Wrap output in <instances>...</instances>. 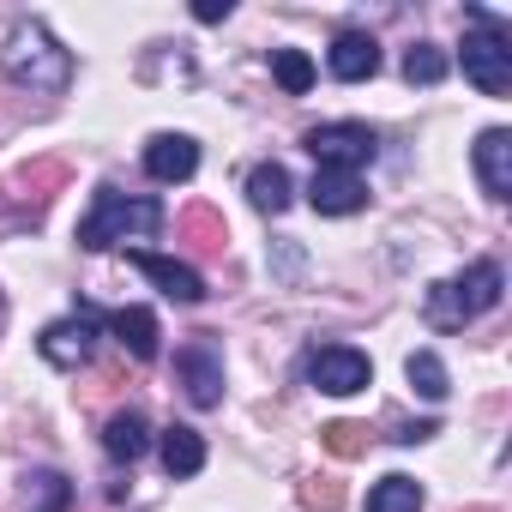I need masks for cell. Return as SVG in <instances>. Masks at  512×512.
<instances>
[{"label": "cell", "mask_w": 512, "mask_h": 512, "mask_svg": "<svg viewBox=\"0 0 512 512\" xmlns=\"http://www.w3.org/2000/svg\"><path fill=\"white\" fill-rule=\"evenodd\" d=\"M157 229H163V205H157L151 193L127 199V193H115V187H97L91 211L79 217V247L103 253V247H115V241H145V235H157Z\"/></svg>", "instance_id": "obj_1"}, {"label": "cell", "mask_w": 512, "mask_h": 512, "mask_svg": "<svg viewBox=\"0 0 512 512\" xmlns=\"http://www.w3.org/2000/svg\"><path fill=\"white\" fill-rule=\"evenodd\" d=\"M500 290H506V272L494 260H476L470 272H458L452 284H434L428 290V326L434 332H458L464 320H482L488 308H500Z\"/></svg>", "instance_id": "obj_2"}, {"label": "cell", "mask_w": 512, "mask_h": 512, "mask_svg": "<svg viewBox=\"0 0 512 512\" xmlns=\"http://www.w3.org/2000/svg\"><path fill=\"white\" fill-rule=\"evenodd\" d=\"M0 67H7L13 85L43 91V97H55V91L73 85V55H67L43 25H19V31L7 37V55H0Z\"/></svg>", "instance_id": "obj_3"}, {"label": "cell", "mask_w": 512, "mask_h": 512, "mask_svg": "<svg viewBox=\"0 0 512 512\" xmlns=\"http://www.w3.org/2000/svg\"><path fill=\"white\" fill-rule=\"evenodd\" d=\"M476 37H464V79L482 91V97H506L512 91V37L500 19L476 13Z\"/></svg>", "instance_id": "obj_4"}, {"label": "cell", "mask_w": 512, "mask_h": 512, "mask_svg": "<svg viewBox=\"0 0 512 512\" xmlns=\"http://www.w3.org/2000/svg\"><path fill=\"white\" fill-rule=\"evenodd\" d=\"M302 145L314 151L320 169H350V175H356L362 163H374V151H380V139H374L368 121H326V127H308Z\"/></svg>", "instance_id": "obj_5"}, {"label": "cell", "mask_w": 512, "mask_h": 512, "mask_svg": "<svg viewBox=\"0 0 512 512\" xmlns=\"http://www.w3.org/2000/svg\"><path fill=\"white\" fill-rule=\"evenodd\" d=\"M308 380L332 398H350V392L374 386V362L350 344H320V350H308Z\"/></svg>", "instance_id": "obj_6"}, {"label": "cell", "mask_w": 512, "mask_h": 512, "mask_svg": "<svg viewBox=\"0 0 512 512\" xmlns=\"http://www.w3.org/2000/svg\"><path fill=\"white\" fill-rule=\"evenodd\" d=\"M37 350H43V362H55V368H85L91 350H97V314H73V320L43 326Z\"/></svg>", "instance_id": "obj_7"}, {"label": "cell", "mask_w": 512, "mask_h": 512, "mask_svg": "<svg viewBox=\"0 0 512 512\" xmlns=\"http://www.w3.org/2000/svg\"><path fill=\"white\" fill-rule=\"evenodd\" d=\"M127 260L169 296V302H181V308H193V302H205V278L187 266V260H169V253H145V247H133Z\"/></svg>", "instance_id": "obj_8"}, {"label": "cell", "mask_w": 512, "mask_h": 512, "mask_svg": "<svg viewBox=\"0 0 512 512\" xmlns=\"http://www.w3.org/2000/svg\"><path fill=\"white\" fill-rule=\"evenodd\" d=\"M175 374H181L193 410H217V404H223V356H217L211 344H187V350L175 356Z\"/></svg>", "instance_id": "obj_9"}, {"label": "cell", "mask_w": 512, "mask_h": 512, "mask_svg": "<svg viewBox=\"0 0 512 512\" xmlns=\"http://www.w3.org/2000/svg\"><path fill=\"white\" fill-rule=\"evenodd\" d=\"M326 67H332V79L362 85V79H374V73H380V43H374L368 31H338V37H332V49H326Z\"/></svg>", "instance_id": "obj_10"}, {"label": "cell", "mask_w": 512, "mask_h": 512, "mask_svg": "<svg viewBox=\"0 0 512 512\" xmlns=\"http://www.w3.org/2000/svg\"><path fill=\"white\" fill-rule=\"evenodd\" d=\"M308 199H314L320 217H350V211L368 205V187H362V175H350V169H314Z\"/></svg>", "instance_id": "obj_11"}, {"label": "cell", "mask_w": 512, "mask_h": 512, "mask_svg": "<svg viewBox=\"0 0 512 512\" xmlns=\"http://www.w3.org/2000/svg\"><path fill=\"white\" fill-rule=\"evenodd\" d=\"M476 181L488 199H512V133L506 127H488L476 139Z\"/></svg>", "instance_id": "obj_12"}, {"label": "cell", "mask_w": 512, "mask_h": 512, "mask_svg": "<svg viewBox=\"0 0 512 512\" xmlns=\"http://www.w3.org/2000/svg\"><path fill=\"white\" fill-rule=\"evenodd\" d=\"M193 169H199V145L187 133H157L145 145V175L151 181H187Z\"/></svg>", "instance_id": "obj_13"}, {"label": "cell", "mask_w": 512, "mask_h": 512, "mask_svg": "<svg viewBox=\"0 0 512 512\" xmlns=\"http://www.w3.org/2000/svg\"><path fill=\"white\" fill-rule=\"evenodd\" d=\"M103 452H109L115 464H139V458L151 452V422H145L139 410H115V416L103 422Z\"/></svg>", "instance_id": "obj_14"}, {"label": "cell", "mask_w": 512, "mask_h": 512, "mask_svg": "<svg viewBox=\"0 0 512 512\" xmlns=\"http://www.w3.org/2000/svg\"><path fill=\"white\" fill-rule=\"evenodd\" d=\"M163 470H169L175 482H187V476L205 470V440H199V428H187V422L163 428Z\"/></svg>", "instance_id": "obj_15"}, {"label": "cell", "mask_w": 512, "mask_h": 512, "mask_svg": "<svg viewBox=\"0 0 512 512\" xmlns=\"http://www.w3.org/2000/svg\"><path fill=\"white\" fill-rule=\"evenodd\" d=\"M290 193H296V181H290V169L284 163H253V175H247V199H253V211H284L290 205Z\"/></svg>", "instance_id": "obj_16"}, {"label": "cell", "mask_w": 512, "mask_h": 512, "mask_svg": "<svg viewBox=\"0 0 512 512\" xmlns=\"http://www.w3.org/2000/svg\"><path fill=\"white\" fill-rule=\"evenodd\" d=\"M109 326H115V338L127 344L133 362H157V314L151 308H121Z\"/></svg>", "instance_id": "obj_17"}, {"label": "cell", "mask_w": 512, "mask_h": 512, "mask_svg": "<svg viewBox=\"0 0 512 512\" xmlns=\"http://www.w3.org/2000/svg\"><path fill=\"white\" fill-rule=\"evenodd\" d=\"M368 512H422V482L416 476H380L368 488Z\"/></svg>", "instance_id": "obj_18"}, {"label": "cell", "mask_w": 512, "mask_h": 512, "mask_svg": "<svg viewBox=\"0 0 512 512\" xmlns=\"http://www.w3.org/2000/svg\"><path fill=\"white\" fill-rule=\"evenodd\" d=\"M404 374H410V386H416L428 404H440V398L452 392V380H446V362H440L434 350H416V356L404 362Z\"/></svg>", "instance_id": "obj_19"}, {"label": "cell", "mask_w": 512, "mask_h": 512, "mask_svg": "<svg viewBox=\"0 0 512 512\" xmlns=\"http://www.w3.org/2000/svg\"><path fill=\"white\" fill-rule=\"evenodd\" d=\"M272 79H278L290 97H308V91H314V61H308L302 49H278V55H272Z\"/></svg>", "instance_id": "obj_20"}, {"label": "cell", "mask_w": 512, "mask_h": 512, "mask_svg": "<svg viewBox=\"0 0 512 512\" xmlns=\"http://www.w3.org/2000/svg\"><path fill=\"white\" fill-rule=\"evenodd\" d=\"M181 235H193L205 253H223V241H229V229H223V217H217L211 205H193V211H181Z\"/></svg>", "instance_id": "obj_21"}, {"label": "cell", "mask_w": 512, "mask_h": 512, "mask_svg": "<svg viewBox=\"0 0 512 512\" xmlns=\"http://www.w3.org/2000/svg\"><path fill=\"white\" fill-rule=\"evenodd\" d=\"M67 494H73V482H67L61 470H37V476H31V488H25L31 512H67Z\"/></svg>", "instance_id": "obj_22"}, {"label": "cell", "mask_w": 512, "mask_h": 512, "mask_svg": "<svg viewBox=\"0 0 512 512\" xmlns=\"http://www.w3.org/2000/svg\"><path fill=\"white\" fill-rule=\"evenodd\" d=\"M404 79H410V85H440V79H446V55H440L434 43H416V49L404 55Z\"/></svg>", "instance_id": "obj_23"}, {"label": "cell", "mask_w": 512, "mask_h": 512, "mask_svg": "<svg viewBox=\"0 0 512 512\" xmlns=\"http://www.w3.org/2000/svg\"><path fill=\"white\" fill-rule=\"evenodd\" d=\"M320 440H326L332 458H362V452H368V428H362V422H326Z\"/></svg>", "instance_id": "obj_24"}, {"label": "cell", "mask_w": 512, "mask_h": 512, "mask_svg": "<svg viewBox=\"0 0 512 512\" xmlns=\"http://www.w3.org/2000/svg\"><path fill=\"white\" fill-rule=\"evenodd\" d=\"M302 506L308 512H338L344 506V488L332 476H314V482H302Z\"/></svg>", "instance_id": "obj_25"}, {"label": "cell", "mask_w": 512, "mask_h": 512, "mask_svg": "<svg viewBox=\"0 0 512 512\" xmlns=\"http://www.w3.org/2000/svg\"><path fill=\"white\" fill-rule=\"evenodd\" d=\"M19 181H25V187H61V181H67V169H61V163H31Z\"/></svg>", "instance_id": "obj_26"}, {"label": "cell", "mask_w": 512, "mask_h": 512, "mask_svg": "<svg viewBox=\"0 0 512 512\" xmlns=\"http://www.w3.org/2000/svg\"><path fill=\"white\" fill-rule=\"evenodd\" d=\"M193 19H199V25H223V19H229V0H199Z\"/></svg>", "instance_id": "obj_27"}, {"label": "cell", "mask_w": 512, "mask_h": 512, "mask_svg": "<svg viewBox=\"0 0 512 512\" xmlns=\"http://www.w3.org/2000/svg\"><path fill=\"white\" fill-rule=\"evenodd\" d=\"M428 434H440V422H410V428H398L392 440H404V446H416V440H428Z\"/></svg>", "instance_id": "obj_28"}, {"label": "cell", "mask_w": 512, "mask_h": 512, "mask_svg": "<svg viewBox=\"0 0 512 512\" xmlns=\"http://www.w3.org/2000/svg\"><path fill=\"white\" fill-rule=\"evenodd\" d=\"M0 314H7V296H0Z\"/></svg>", "instance_id": "obj_29"}]
</instances>
